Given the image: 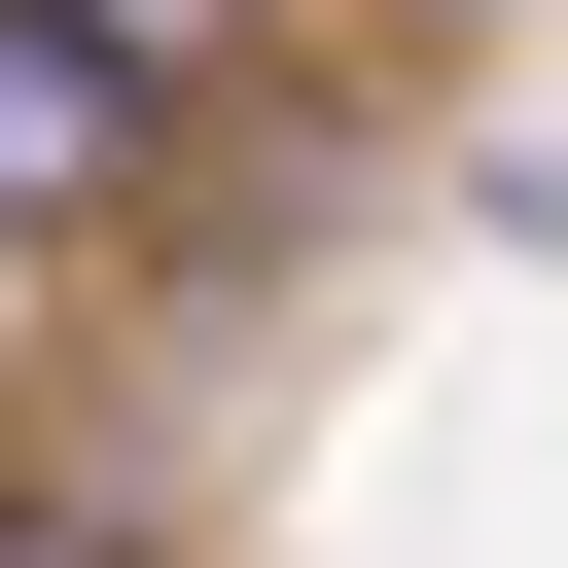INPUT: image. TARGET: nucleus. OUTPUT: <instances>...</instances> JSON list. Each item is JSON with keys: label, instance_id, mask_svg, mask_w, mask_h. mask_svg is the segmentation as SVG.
<instances>
[{"label": "nucleus", "instance_id": "nucleus-1", "mask_svg": "<svg viewBox=\"0 0 568 568\" xmlns=\"http://www.w3.org/2000/svg\"><path fill=\"white\" fill-rule=\"evenodd\" d=\"M71 142H106V106H71V71H0V248L71 213Z\"/></svg>", "mask_w": 568, "mask_h": 568}, {"label": "nucleus", "instance_id": "nucleus-2", "mask_svg": "<svg viewBox=\"0 0 568 568\" xmlns=\"http://www.w3.org/2000/svg\"><path fill=\"white\" fill-rule=\"evenodd\" d=\"M0 568H106V532H71V497H0Z\"/></svg>", "mask_w": 568, "mask_h": 568}]
</instances>
